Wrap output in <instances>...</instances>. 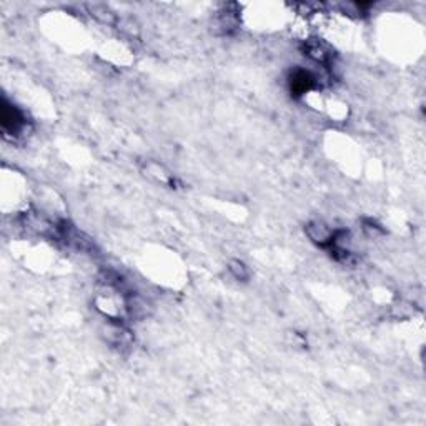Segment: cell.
<instances>
[{
    "instance_id": "obj_1",
    "label": "cell",
    "mask_w": 426,
    "mask_h": 426,
    "mask_svg": "<svg viewBox=\"0 0 426 426\" xmlns=\"http://www.w3.org/2000/svg\"><path fill=\"white\" fill-rule=\"evenodd\" d=\"M0 125L5 135H18L25 129V115L17 105L9 102L7 99L2 100L0 107Z\"/></svg>"
},
{
    "instance_id": "obj_2",
    "label": "cell",
    "mask_w": 426,
    "mask_h": 426,
    "mask_svg": "<svg viewBox=\"0 0 426 426\" xmlns=\"http://www.w3.org/2000/svg\"><path fill=\"white\" fill-rule=\"evenodd\" d=\"M305 235H307L310 242L315 243L316 247L330 249L333 242H335L336 228H331L325 222H321V220H312V222H308L307 225H305Z\"/></svg>"
},
{
    "instance_id": "obj_3",
    "label": "cell",
    "mask_w": 426,
    "mask_h": 426,
    "mask_svg": "<svg viewBox=\"0 0 426 426\" xmlns=\"http://www.w3.org/2000/svg\"><path fill=\"white\" fill-rule=\"evenodd\" d=\"M103 338H105L108 344H112L114 348H118V350L129 348L131 342H134V336H131L129 328L117 320L108 321L105 330H103Z\"/></svg>"
},
{
    "instance_id": "obj_4",
    "label": "cell",
    "mask_w": 426,
    "mask_h": 426,
    "mask_svg": "<svg viewBox=\"0 0 426 426\" xmlns=\"http://www.w3.org/2000/svg\"><path fill=\"white\" fill-rule=\"evenodd\" d=\"M316 84H318V79H316L315 73L305 71V68H297L288 77V87L293 95L307 94V92L316 87Z\"/></svg>"
},
{
    "instance_id": "obj_5",
    "label": "cell",
    "mask_w": 426,
    "mask_h": 426,
    "mask_svg": "<svg viewBox=\"0 0 426 426\" xmlns=\"http://www.w3.org/2000/svg\"><path fill=\"white\" fill-rule=\"evenodd\" d=\"M24 227L29 228L34 234L49 237V235H57V225L52 223L40 212H29L24 215Z\"/></svg>"
},
{
    "instance_id": "obj_6",
    "label": "cell",
    "mask_w": 426,
    "mask_h": 426,
    "mask_svg": "<svg viewBox=\"0 0 426 426\" xmlns=\"http://www.w3.org/2000/svg\"><path fill=\"white\" fill-rule=\"evenodd\" d=\"M303 52L308 59H312L313 62H316V64H321V65L331 64V60H333L331 49L328 47L325 42L318 40V38H310V40L305 42Z\"/></svg>"
},
{
    "instance_id": "obj_7",
    "label": "cell",
    "mask_w": 426,
    "mask_h": 426,
    "mask_svg": "<svg viewBox=\"0 0 426 426\" xmlns=\"http://www.w3.org/2000/svg\"><path fill=\"white\" fill-rule=\"evenodd\" d=\"M87 10L100 24L114 25L117 22V15L105 3H87Z\"/></svg>"
},
{
    "instance_id": "obj_8",
    "label": "cell",
    "mask_w": 426,
    "mask_h": 426,
    "mask_svg": "<svg viewBox=\"0 0 426 426\" xmlns=\"http://www.w3.org/2000/svg\"><path fill=\"white\" fill-rule=\"evenodd\" d=\"M143 172H145L147 177L152 178V180L155 181H158V184L170 185L173 181L172 173H170L164 165L158 164V162H153V160L147 162V164L143 165Z\"/></svg>"
},
{
    "instance_id": "obj_9",
    "label": "cell",
    "mask_w": 426,
    "mask_h": 426,
    "mask_svg": "<svg viewBox=\"0 0 426 426\" xmlns=\"http://www.w3.org/2000/svg\"><path fill=\"white\" fill-rule=\"evenodd\" d=\"M227 270L237 281H249L250 268L245 262L238 260V258H234V260L228 262Z\"/></svg>"
}]
</instances>
